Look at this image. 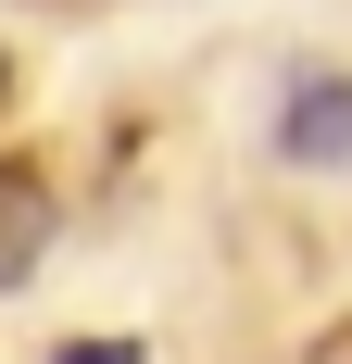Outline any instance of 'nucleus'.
I'll list each match as a JSON object with an SVG mask.
<instances>
[{
	"instance_id": "nucleus-3",
	"label": "nucleus",
	"mask_w": 352,
	"mask_h": 364,
	"mask_svg": "<svg viewBox=\"0 0 352 364\" xmlns=\"http://www.w3.org/2000/svg\"><path fill=\"white\" fill-rule=\"evenodd\" d=\"M51 364H139V339H76V352H51Z\"/></svg>"
},
{
	"instance_id": "nucleus-2",
	"label": "nucleus",
	"mask_w": 352,
	"mask_h": 364,
	"mask_svg": "<svg viewBox=\"0 0 352 364\" xmlns=\"http://www.w3.org/2000/svg\"><path fill=\"white\" fill-rule=\"evenodd\" d=\"M277 151H289V164H315V176H340V164H352V75H302V88H289Z\"/></svg>"
},
{
	"instance_id": "nucleus-1",
	"label": "nucleus",
	"mask_w": 352,
	"mask_h": 364,
	"mask_svg": "<svg viewBox=\"0 0 352 364\" xmlns=\"http://www.w3.org/2000/svg\"><path fill=\"white\" fill-rule=\"evenodd\" d=\"M38 264H51V164L0 151V289H26Z\"/></svg>"
}]
</instances>
